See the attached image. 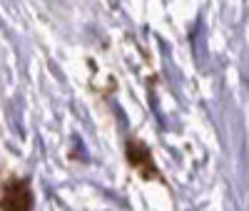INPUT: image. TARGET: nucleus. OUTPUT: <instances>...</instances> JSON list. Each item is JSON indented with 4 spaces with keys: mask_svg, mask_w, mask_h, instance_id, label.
<instances>
[{
    "mask_svg": "<svg viewBox=\"0 0 249 211\" xmlns=\"http://www.w3.org/2000/svg\"><path fill=\"white\" fill-rule=\"evenodd\" d=\"M3 209L5 211H30L33 209V196H30V189L25 181L8 184L5 196H3Z\"/></svg>",
    "mask_w": 249,
    "mask_h": 211,
    "instance_id": "1",
    "label": "nucleus"
}]
</instances>
